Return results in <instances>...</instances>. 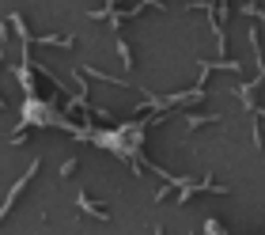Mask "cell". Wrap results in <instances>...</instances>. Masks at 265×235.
<instances>
[{"mask_svg": "<svg viewBox=\"0 0 265 235\" xmlns=\"http://www.w3.org/2000/svg\"><path fill=\"white\" fill-rule=\"evenodd\" d=\"M205 231H208V235H223V224H216V220H208V224H205Z\"/></svg>", "mask_w": 265, "mask_h": 235, "instance_id": "obj_1", "label": "cell"}]
</instances>
